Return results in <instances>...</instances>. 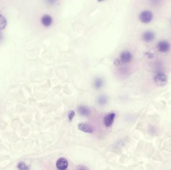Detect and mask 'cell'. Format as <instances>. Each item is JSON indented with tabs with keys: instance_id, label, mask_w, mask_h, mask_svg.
Wrapping results in <instances>:
<instances>
[{
	"instance_id": "obj_11",
	"label": "cell",
	"mask_w": 171,
	"mask_h": 170,
	"mask_svg": "<svg viewBox=\"0 0 171 170\" xmlns=\"http://www.w3.org/2000/svg\"><path fill=\"white\" fill-rule=\"evenodd\" d=\"M103 84V80L100 78H97L96 79H95L94 82V87L96 89H100L102 87Z\"/></svg>"
},
{
	"instance_id": "obj_1",
	"label": "cell",
	"mask_w": 171,
	"mask_h": 170,
	"mask_svg": "<svg viewBox=\"0 0 171 170\" xmlns=\"http://www.w3.org/2000/svg\"><path fill=\"white\" fill-rule=\"evenodd\" d=\"M154 83L158 87H164L168 81L166 75L163 73H158L155 75L153 78Z\"/></svg>"
},
{
	"instance_id": "obj_4",
	"label": "cell",
	"mask_w": 171,
	"mask_h": 170,
	"mask_svg": "<svg viewBox=\"0 0 171 170\" xmlns=\"http://www.w3.org/2000/svg\"><path fill=\"white\" fill-rule=\"evenodd\" d=\"M132 59V55L129 51H124L120 55V61L121 62L127 63L130 62Z\"/></svg>"
},
{
	"instance_id": "obj_15",
	"label": "cell",
	"mask_w": 171,
	"mask_h": 170,
	"mask_svg": "<svg viewBox=\"0 0 171 170\" xmlns=\"http://www.w3.org/2000/svg\"><path fill=\"white\" fill-rule=\"evenodd\" d=\"M74 116H75V112L74 111H70L69 114L68 115V118H69V119L70 121L72 120L73 118H74Z\"/></svg>"
},
{
	"instance_id": "obj_9",
	"label": "cell",
	"mask_w": 171,
	"mask_h": 170,
	"mask_svg": "<svg viewBox=\"0 0 171 170\" xmlns=\"http://www.w3.org/2000/svg\"><path fill=\"white\" fill-rule=\"evenodd\" d=\"M41 22L45 26L48 27L52 25L53 19L50 16L47 15H44L42 18Z\"/></svg>"
},
{
	"instance_id": "obj_12",
	"label": "cell",
	"mask_w": 171,
	"mask_h": 170,
	"mask_svg": "<svg viewBox=\"0 0 171 170\" xmlns=\"http://www.w3.org/2000/svg\"><path fill=\"white\" fill-rule=\"evenodd\" d=\"M7 26V21L4 17L0 15V31L3 30Z\"/></svg>"
},
{
	"instance_id": "obj_2",
	"label": "cell",
	"mask_w": 171,
	"mask_h": 170,
	"mask_svg": "<svg viewBox=\"0 0 171 170\" xmlns=\"http://www.w3.org/2000/svg\"><path fill=\"white\" fill-rule=\"evenodd\" d=\"M139 19L143 23H149L153 19V14L149 11H145L140 14Z\"/></svg>"
},
{
	"instance_id": "obj_5",
	"label": "cell",
	"mask_w": 171,
	"mask_h": 170,
	"mask_svg": "<svg viewBox=\"0 0 171 170\" xmlns=\"http://www.w3.org/2000/svg\"><path fill=\"white\" fill-rule=\"evenodd\" d=\"M116 114L115 113H111L108 114L107 116H105L104 119V123L106 127H110L112 126L114 122Z\"/></svg>"
},
{
	"instance_id": "obj_13",
	"label": "cell",
	"mask_w": 171,
	"mask_h": 170,
	"mask_svg": "<svg viewBox=\"0 0 171 170\" xmlns=\"http://www.w3.org/2000/svg\"><path fill=\"white\" fill-rule=\"evenodd\" d=\"M97 101L99 104L104 105L107 102V98L106 96H101L98 99Z\"/></svg>"
},
{
	"instance_id": "obj_3",
	"label": "cell",
	"mask_w": 171,
	"mask_h": 170,
	"mask_svg": "<svg viewBox=\"0 0 171 170\" xmlns=\"http://www.w3.org/2000/svg\"><path fill=\"white\" fill-rule=\"evenodd\" d=\"M68 166V160L62 157L57 161L56 167L58 169L60 170H65Z\"/></svg>"
},
{
	"instance_id": "obj_14",
	"label": "cell",
	"mask_w": 171,
	"mask_h": 170,
	"mask_svg": "<svg viewBox=\"0 0 171 170\" xmlns=\"http://www.w3.org/2000/svg\"><path fill=\"white\" fill-rule=\"evenodd\" d=\"M17 167L19 170H29L28 167L23 162L19 163Z\"/></svg>"
},
{
	"instance_id": "obj_16",
	"label": "cell",
	"mask_w": 171,
	"mask_h": 170,
	"mask_svg": "<svg viewBox=\"0 0 171 170\" xmlns=\"http://www.w3.org/2000/svg\"><path fill=\"white\" fill-rule=\"evenodd\" d=\"M78 170H87L86 168L84 166H81V167H80L79 168Z\"/></svg>"
},
{
	"instance_id": "obj_10",
	"label": "cell",
	"mask_w": 171,
	"mask_h": 170,
	"mask_svg": "<svg viewBox=\"0 0 171 170\" xmlns=\"http://www.w3.org/2000/svg\"><path fill=\"white\" fill-rule=\"evenodd\" d=\"M78 111L80 115L87 116L90 114V109L85 106H80L78 108Z\"/></svg>"
},
{
	"instance_id": "obj_7",
	"label": "cell",
	"mask_w": 171,
	"mask_h": 170,
	"mask_svg": "<svg viewBox=\"0 0 171 170\" xmlns=\"http://www.w3.org/2000/svg\"><path fill=\"white\" fill-rule=\"evenodd\" d=\"M78 128L80 130L88 133H92L94 131L93 127L87 123H80L78 125Z\"/></svg>"
},
{
	"instance_id": "obj_8",
	"label": "cell",
	"mask_w": 171,
	"mask_h": 170,
	"mask_svg": "<svg viewBox=\"0 0 171 170\" xmlns=\"http://www.w3.org/2000/svg\"><path fill=\"white\" fill-rule=\"evenodd\" d=\"M143 40L147 43H149L152 41L154 39L155 35L151 31H146L144 32L143 36Z\"/></svg>"
},
{
	"instance_id": "obj_6",
	"label": "cell",
	"mask_w": 171,
	"mask_h": 170,
	"mask_svg": "<svg viewBox=\"0 0 171 170\" xmlns=\"http://www.w3.org/2000/svg\"><path fill=\"white\" fill-rule=\"evenodd\" d=\"M157 47L161 53H166L170 50V44L166 41H161L158 43Z\"/></svg>"
}]
</instances>
